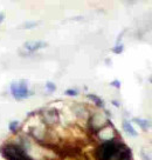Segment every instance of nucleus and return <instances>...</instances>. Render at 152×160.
Wrapping results in <instances>:
<instances>
[{
    "label": "nucleus",
    "mask_w": 152,
    "mask_h": 160,
    "mask_svg": "<svg viewBox=\"0 0 152 160\" xmlns=\"http://www.w3.org/2000/svg\"><path fill=\"white\" fill-rule=\"evenodd\" d=\"M140 159L142 160H152V153L145 148L140 150Z\"/></svg>",
    "instance_id": "9"
},
{
    "label": "nucleus",
    "mask_w": 152,
    "mask_h": 160,
    "mask_svg": "<svg viewBox=\"0 0 152 160\" xmlns=\"http://www.w3.org/2000/svg\"><path fill=\"white\" fill-rule=\"evenodd\" d=\"M111 85L115 86V87H117V88H119V87H121V82H119L118 80H115V81L111 82Z\"/></svg>",
    "instance_id": "15"
},
{
    "label": "nucleus",
    "mask_w": 152,
    "mask_h": 160,
    "mask_svg": "<svg viewBox=\"0 0 152 160\" xmlns=\"http://www.w3.org/2000/svg\"><path fill=\"white\" fill-rule=\"evenodd\" d=\"M122 146V142L118 140L111 139L104 141L102 145H99L96 151V157L98 160H109L113 157L116 151Z\"/></svg>",
    "instance_id": "2"
},
{
    "label": "nucleus",
    "mask_w": 152,
    "mask_h": 160,
    "mask_svg": "<svg viewBox=\"0 0 152 160\" xmlns=\"http://www.w3.org/2000/svg\"><path fill=\"white\" fill-rule=\"evenodd\" d=\"M64 94L69 95V97H76V95L79 94V91L74 90V88H69V90H67L64 92Z\"/></svg>",
    "instance_id": "13"
},
{
    "label": "nucleus",
    "mask_w": 152,
    "mask_h": 160,
    "mask_svg": "<svg viewBox=\"0 0 152 160\" xmlns=\"http://www.w3.org/2000/svg\"><path fill=\"white\" fill-rule=\"evenodd\" d=\"M5 19V14L2 13V12H0V24L2 22V20Z\"/></svg>",
    "instance_id": "16"
},
{
    "label": "nucleus",
    "mask_w": 152,
    "mask_h": 160,
    "mask_svg": "<svg viewBox=\"0 0 152 160\" xmlns=\"http://www.w3.org/2000/svg\"><path fill=\"white\" fill-rule=\"evenodd\" d=\"M88 98H89L90 100H93L94 102L96 104V106H98V107H101V108H103V107H104L103 100L101 99L99 97H97V95H95V94H88Z\"/></svg>",
    "instance_id": "8"
},
{
    "label": "nucleus",
    "mask_w": 152,
    "mask_h": 160,
    "mask_svg": "<svg viewBox=\"0 0 152 160\" xmlns=\"http://www.w3.org/2000/svg\"><path fill=\"white\" fill-rule=\"evenodd\" d=\"M0 151H1L2 157L7 160H33L20 145L5 144L1 146Z\"/></svg>",
    "instance_id": "1"
},
{
    "label": "nucleus",
    "mask_w": 152,
    "mask_h": 160,
    "mask_svg": "<svg viewBox=\"0 0 152 160\" xmlns=\"http://www.w3.org/2000/svg\"><path fill=\"white\" fill-rule=\"evenodd\" d=\"M123 48H124V46H123V45H117V46H115V47L113 48V52H115V53L119 54V53H122V52H123Z\"/></svg>",
    "instance_id": "14"
},
{
    "label": "nucleus",
    "mask_w": 152,
    "mask_h": 160,
    "mask_svg": "<svg viewBox=\"0 0 152 160\" xmlns=\"http://www.w3.org/2000/svg\"><path fill=\"white\" fill-rule=\"evenodd\" d=\"M150 82H152V78H151V79H150Z\"/></svg>",
    "instance_id": "17"
},
{
    "label": "nucleus",
    "mask_w": 152,
    "mask_h": 160,
    "mask_svg": "<svg viewBox=\"0 0 152 160\" xmlns=\"http://www.w3.org/2000/svg\"><path fill=\"white\" fill-rule=\"evenodd\" d=\"M46 88L49 91V92H54L56 90V85H55L54 82H52V81H47L46 82Z\"/></svg>",
    "instance_id": "12"
},
{
    "label": "nucleus",
    "mask_w": 152,
    "mask_h": 160,
    "mask_svg": "<svg viewBox=\"0 0 152 160\" xmlns=\"http://www.w3.org/2000/svg\"><path fill=\"white\" fill-rule=\"evenodd\" d=\"M44 120L48 125H54L59 121V114L55 110H46L44 111Z\"/></svg>",
    "instance_id": "4"
},
{
    "label": "nucleus",
    "mask_w": 152,
    "mask_h": 160,
    "mask_svg": "<svg viewBox=\"0 0 152 160\" xmlns=\"http://www.w3.org/2000/svg\"><path fill=\"white\" fill-rule=\"evenodd\" d=\"M133 122H136L143 131H147L151 126V122L146 119H142V118H133L132 119Z\"/></svg>",
    "instance_id": "7"
},
{
    "label": "nucleus",
    "mask_w": 152,
    "mask_h": 160,
    "mask_svg": "<svg viewBox=\"0 0 152 160\" xmlns=\"http://www.w3.org/2000/svg\"><path fill=\"white\" fill-rule=\"evenodd\" d=\"M38 25H39V22H38V21H27V22L22 24L20 27H21V28H24V30H30V28H34V27H36Z\"/></svg>",
    "instance_id": "10"
},
{
    "label": "nucleus",
    "mask_w": 152,
    "mask_h": 160,
    "mask_svg": "<svg viewBox=\"0 0 152 160\" xmlns=\"http://www.w3.org/2000/svg\"><path fill=\"white\" fill-rule=\"evenodd\" d=\"M123 130L125 131L127 133H128L129 135H131V137H137V131L135 130L132 127V125L130 124V121H128V120H123Z\"/></svg>",
    "instance_id": "6"
},
{
    "label": "nucleus",
    "mask_w": 152,
    "mask_h": 160,
    "mask_svg": "<svg viewBox=\"0 0 152 160\" xmlns=\"http://www.w3.org/2000/svg\"><path fill=\"white\" fill-rule=\"evenodd\" d=\"M11 93L16 100L26 99L30 97V92L28 90V82L26 80H20V81H14L11 84Z\"/></svg>",
    "instance_id": "3"
},
{
    "label": "nucleus",
    "mask_w": 152,
    "mask_h": 160,
    "mask_svg": "<svg viewBox=\"0 0 152 160\" xmlns=\"http://www.w3.org/2000/svg\"><path fill=\"white\" fill-rule=\"evenodd\" d=\"M47 46V42L41 41V40H36V41H27L24 45L25 50H27L28 52H35L38 50H41Z\"/></svg>",
    "instance_id": "5"
},
{
    "label": "nucleus",
    "mask_w": 152,
    "mask_h": 160,
    "mask_svg": "<svg viewBox=\"0 0 152 160\" xmlns=\"http://www.w3.org/2000/svg\"><path fill=\"white\" fill-rule=\"evenodd\" d=\"M19 121L18 120H14V121H12L10 124V131L11 132H16L18 128H19Z\"/></svg>",
    "instance_id": "11"
}]
</instances>
